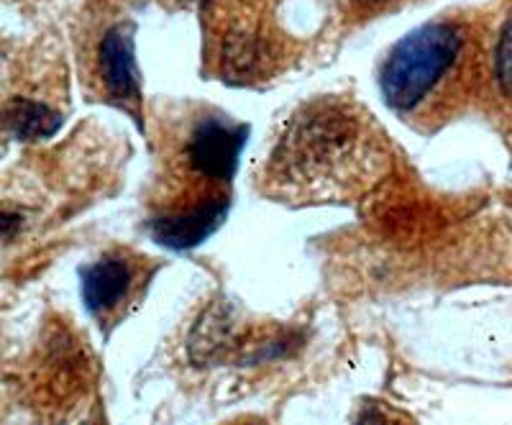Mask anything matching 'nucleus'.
<instances>
[{"label": "nucleus", "instance_id": "obj_5", "mask_svg": "<svg viewBox=\"0 0 512 425\" xmlns=\"http://www.w3.org/2000/svg\"><path fill=\"white\" fill-rule=\"evenodd\" d=\"M98 62L108 95L123 105L139 103L141 85L134 57V26L121 24L108 31L100 41Z\"/></svg>", "mask_w": 512, "mask_h": 425}, {"label": "nucleus", "instance_id": "obj_6", "mask_svg": "<svg viewBox=\"0 0 512 425\" xmlns=\"http://www.w3.org/2000/svg\"><path fill=\"white\" fill-rule=\"evenodd\" d=\"M82 303L98 318L116 313L134 287V267L123 257H103L82 269Z\"/></svg>", "mask_w": 512, "mask_h": 425}, {"label": "nucleus", "instance_id": "obj_4", "mask_svg": "<svg viewBox=\"0 0 512 425\" xmlns=\"http://www.w3.org/2000/svg\"><path fill=\"white\" fill-rule=\"evenodd\" d=\"M228 213V200L223 195L208 198L203 203H195L185 210H175L167 216H159L152 221V236L162 246L175 251H185L205 241L216 231Z\"/></svg>", "mask_w": 512, "mask_h": 425}, {"label": "nucleus", "instance_id": "obj_7", "mask_svg": "<svg viewBox=\"0 0 512 425\" xmlns=\"http://www.w3.org/2000/svg\"><path fill=\"white\" fill-rule=\"evenodd\" d=\"M6 126L16 139H24V141L47 139V136L57 134L59 131V126H62V116L44 103L16 98L6 105Z\"/></svg>", "mask_w": 512, "mask_h": 425}, {"label": "nucleus", "instance_id": "obj_3", "mask_svg": "<svg viewBox=\"0 0 512 425\" xmlns=\"http://www.w3.org/2000/svg\"><path fill=\"white\" fill-rule=\"evenodd\" d=\"M249 126L223 116L200 118L185 139L187 167L203 180L228 182L239 167Z\"/></svg>", "mask_w": 512, "mask_h": 425}, {"label": "nucleus", "instance_id": "obj_8", "mask_svg": "<svg viewBox=\"0 0 512 425\" xmlns=\"http://www.w3.org/2000/svg\"><path fill=\"white\" fill-rule=\"evenodd\" d=\"M495 77L500 82V88L507 95H512V21L502 29L500 41H497Z\"/></svg>", "mask_w": 512, "mask_h": 425}, {"label": "nucleus", "instance_id": "obj_9", "mask_svg": "<svg viewBox=\"0 0 512 425\" xmlns=\"http://www.w3.org/2000/svg\"><path fill=\"white\" fill-rule=\"evenodd\" d=\"M356 3H361V6H382L387 0H356Z\"/></svg>", "mask_w": 512, "mask_h": 425}, {"label": "nucleus", "instance_id": "obj_2", "mask_svg": "<svg viewBox=\"0 0 512 425\" xmlns=\"http://www.w3.org/2000/svg\"><path fill=\"white\" fill-rule=\"evenodd\" d=\"M374 149L367 126L341 103H315L292 118L274 154L282 180L292 185L344 187L361 180Z\"/></svg>", "mask_w": 512, "mask_h": 425}, {"label": "nucleus", "instance_id": "obj_1", "mask_svg": "<svg viewBox=\"0 0 512 425\" xmlns=\"http://www.w3.org/2000/svg\"><path fill=\"white\" fill-rule=\"evenodd\" d=\"M472 62L469 31L436 21L408 34L382 67V95L400 116L428 118L456 98Z\"/></svg>", "mask_w": 512, "mask_h": 425}]
</instances>
